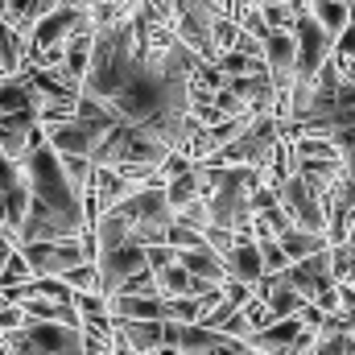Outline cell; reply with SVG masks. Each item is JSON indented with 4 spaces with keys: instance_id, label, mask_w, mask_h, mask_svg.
<instances>
[{
    "instance_id": "6da1fadb",
    "label": "cell",
    "mask_w": 355,
    "mask_h": 355,
    "mask_svg": "<svg viewBox=\"0 0 355 355\" xmlns=\"http://www.w3.org/2000/svg\"><path fill=\"white\" fill-rule=\"evenodd\" d=\"M293 79H314V71L331 58V33L302 8L293 21Z\"/></svg>"
},
{
    "instance_id": "7a4b0ae2",
    "label": "cell",
    "mask_w": 355,
    "mask_h": 355,
    "mask_svg": "<svg viewBox=\"0 0 355 355\" xmlns=\"http://www.w3.org/2000/svg\"><path fill=\"white\" fill-rule=\"evenodd\" d=\"M277 202H281V211L289 215L293 227H306V232H318V236L327 232V207H322V198L297 174H289L277 186Z\"/></svg>"
},
{
    "instance_id": "3957f363",
    "label": "cell",
    "mask_w": 355,
    "mask_h": 355,
    "mask_svg": "<svg viewBox=\"0 0 355 355\" xmlns=\"http://www.w3.org/2000/svg\"><path fill=\"white\" fill-rule=\"evenodd\" d=\"M21 257L33 277H62L67 268L83 265L79 240H37V244H21Z\"/></svg>"
},
{
    "instance_id": "277c9868",
    "label": "cell",
    "mask_w": 355,
    "mask_h": 355,
    "mask_svg": "<svg viewBox=\"0 0 355 355\" xmlns=\"http://www.w3.org/2000/svg\"><path fill=\"white\" fill-rule=\"evenodd\" d=\"M25 339L37 347L42 355H83V339L75 327H62V322H29L25 318Z\"/></svg>"
},
{
    "instance_id": "5b68a950",
    "label": "cell",
    "mask_w": 355,
    "mask_h": 355,
    "mask_svg": "<svg viewBox=\"0 0 355 355\" xmlns=\"http://www.w3.org/2000/svg\"><path fill=\"white\" fill-rule=\"evenodd\" d=\"M37 132H42L37 128V112H0V153L4 157L21 162Z\"/></svg>"
},
{
    "instance_id": "8992f818",
    "label": "cell",
    "mask_w": 355,
    "mask_h": 355,
    "mask_svg": "<svg viewBox=\"0 0 355 355\" xmlns=\"http://www.w3.org/2000/svg\"><path fill=\"white\" fill-rule=\"evenodd\" d=\"M297 331H302L297 314L293 318H272V322H265L261 331H252L244 339V347H257V352H265V355H289V343L297 339Z\"/></svg>"
},
{
    "instance_id": "52a82bcc",
    "label": "cell",
    "mask_w": 355,
    "mask_h": 355,
    "mask_svg": "<svg viewBox=\"0 0 355 355\" xmlns=\"http://www.w3.org/2000/svg\"><path fill=\"white\" fill-rule=\"evenodd\" d=\"M112 318H157L166 322V297L157 293H107Z\"/></svg>"
},
{
    "instance_id": "ba28073f",
    "label": "cell",
    "mask_w": 355,
    "mask_h": 355,
    "mask_svg": "<svg viewBox=\"0 0 355 355\" xmlns=\"http://www.w3.org/2000/svg\"><path fill=\"white\" fill-rule=\"evenodd\" d=\"M223 268L232 281H244V285H257L265 277V265H261V252H257V240L252 236H236V248L223 257Z\"/></svg>"
},
{
    "instance_id": "9c48e42d",
    "label": "cell",
    "mask_w": 355,
    "mask_h": 355,
    "mask_svg": "<svg viewBox=\"0 0 355 355\" xmlns=\"http://www.w3.org/2000/svg\"><path fill=\"white\" fill-rule=\"evenodd\" d=\"M178 265L186 268L190 277H202V281H211V285H223V281H227L223 261H219L207 244H198V248H182V252H178Z\"/></svg>"
},
{
    "instance_id": "30bf717a",
    "label": "cell",
    "mask_w": 355,
    "mask_h": 355,
    "mask_svg": "<svg viewBox=\"0 0 355 355\" xmlns=\"http://www.w3.org/2000/svg\"><path fill=\"white\" fill-rule=\"evenodd\" d=\"M277 244H281V252H285V257H289V265H293V261H306V257L322 252V248H327V236L306 232V227H285V232L277 236Z\"/></svg>"
},
{
    "instance_id": "8fae6325",
    "label": "cell",
    "mask_w": 355,
    "mask_h": 355,
    "mask_svg": "<svg viewBox=\"0 0 355 355\" xmlns=\"http://www.w3.org/2000/svg\"><path fill=\"white\" fill-rule=\"evenodd\" d=\"M223 335L219 331H211V327H202V322H186L182 331H178V355H211V347L219 343Z\"/></svg>"
},
{
    "instance_id": "7c38bea8",
    "label": "cell",
    "mask_w": 355,
    "mask_h": 355,
    "mask_svg": "<svg viewBox=\"0 0 355 355\" xmlns=\"http://www.w3.org/2000/svg\"><path fill=\"white\" fill-rule=\"evenodd\" d=\"M306 12H310L327 33H331V42H335V33L352 21V8H347V4H339V0H306Z\"/></svg>"
},
{
    "instance_id": "4fadbf2b",
    "label": "cell",
    "mask_w": 355,
    "mask_h": 355,
    "mask_svg": "<svg viewBox=\"0 0 355 355\" xmlns=\"http://www.w3.org/2000/svg\"><path fill=\"white\" fill-rule=\"evenodd\" d=\"M162 190H166V202H170L174 211H178V207H186L190 198H198V170L190 166L186 174H178V178H166V186H162Z\"/></svg>"
},
{
    "instance_id": "5bb4252c",
    "label": "cell",
    "mask_w": 355,
    "mask_h": 355,
    "mask_svg": "<svg viewBox=\"0 0 355 355\" xmlns=\"http://www.w3.org/2000/svg\"><path fill=\"white\" fill-rule=\"evenodd\" d=\"M58 170L67 178V186L75 190V194H83V186L91 182V157H79V153H58Z\"/></svg>"
},
{
    "instance_id": "9a60e30c",
    "label": "cell",
    "mask_w": 355,
    "mask_h": 355,
    "mask_svg": "<svg viewBox=\"0 0 355 355\" xmlns=\"http://www.w3.org/2000/svg\"><path fill=\"white\" fill-rule=\"evenodd\" d=\"M62 281H67L75 293H99V268L91 265V261L67 268V272H62Z\"/></svg>"
},
{
    "instance_id": "2e32d148",
    "label": "cell",
    "mask_w": 355,
    "mask_h": 355,
    "mask_svg": "<svg viewBox=\"0 0 355 355\" xmlns=\"http://www.w3.org/2000/svg\"><path fill=\"white\" fill-rule=\"evenodd\" d=\"M236 33H240V25H236L232 17H223V12H219V17L211 21V50H215V58H219L223 50H232Z\"/></svg>"
},
{
    "instance_id": "e0dca14e",
    "label": "cell",
    "mask_w": 355,
    "mask_h": 355,
    "mask_svg": "<svg viewBox=\"0 0 355 355\" xmlns=\"http://www.w3.org/2000/svg\"><path fill=\"white\" fill-rule=\"evenodd\" d=\"M257 8H261V17H265L268 29H293V21H297V12H302V8H289V4H272V0H261Z\"/></svg>"
},
{
    "instance_id": "ac0fdd59",
    "label": "cell",
    "mask_w": 355,
    "mask_h": 355,
    "mask_svg": "<svg viewBox=\"0 0 355 355\" xmlns=\"http://www.w3.org/2000/svg\"><path fill=\"white\" fill-rule=\"evenodd\" d=\"M29 277H33V272H29V265H25L21 248L8 252V257L0 261V289H4V285H21V281H29Z\"/></svg>"
},
{
    "instance_id": "d6986e66",
    "label": "cell",
    "mask_w": 355,
    "mask_h": 355,
    "mask_svg": "<svg viewBox=\"0 0 355 355\" xmlns=\"http://www.w3.org/2000/svg\"><path fill=\"white\" fill-rule=\"evenodd\" d=\"M166 244H170L174 252H182V248H198V244H202V232H198V227H186L182 219H174V223L166 227Z\"/></svg>"
},
{
    "instance_id": "ffe728a7",
    "label": "cell",
    "mask_w": 355,
    "mask_h": 355,
    "mask_svg": "<svg viewBox=\"0 0 355 355\" xmlns=\"http://www.w3.org/2000/svg\"><path fill=\"white\" fill-rule=\"evenodd\" d=\"M166 322H198V297H166Z\"/></svg>"
},
{
    "instance_id": "44dd1931",
    "label": "cell",
    "mask_w": 355,
    "mask_h": 355,
    "mask_svg": "<svg viewBox=\"0 0 355 355\" xmlns=\"http://www.w3.org/2000/svg\"><path fill=\"white\" fill-rule=\"evenodd\" d=\"M240 318H244V327H248V335H252V331H261L265 322H272V318H268V306H265V297H257V293H252V297H248V302L240 306Z\"/></svg>"
},
{
    "instance_id": "7402d4cb",
    "label": "cell",
    "mask_w": 355,
    "mask_h": 355,
    "mask_svg": "<svg viewBox=\"0 0 355 355\" xmlns=\"http://www.w3.org/2000/svg\"><path fill=\"white\" fill-rule=\"evenodd\" d=\"M112 293H157V281H153V272H149V268H141V272L124 277ZM103 297H107V293H103ZM157 297H162V293H157Z\"/></svg>"
},
{
    "instance_id": "603a6c76",
    "label": "cell",
    "mask_w": 355,
    "mask_h": 355,
    "mask_svg": "<svg viewBox=\"0 0 355 355\" xmlns=\"http://www.w3.org/2000/svg\"><path fill=\"white\" fill-rule=\"evenodd\" d=\"M257 252H261L265 272H281V268L289 265V257L281 252V244H277V240H257Z\"/></svg>"
},
{
    "instance_id": "cb8c5ba5",
    "label": "cell",
    "mask_w": 355,
    "mask_h": 355,
    "mask_svg": "<svg viewBox=\"0 0 355 355\" xmlns=\"http://www.w3.org/2000/svg\"><path fill=\"white\" fill-rule=\"evenodd\" d=\"M174 261H178V252L170 244H149V248H145V268H149V272H162V268L174 265Z\"/></svg>"
},
{
    "instance_id": "d4e9b609",
    "label": "cell",
    "mask_w": 355,
    "mask_h": 355,
    "mask_svg": "<svg viewBox=\"0 0 355 355\" xmlns=\"http://www.w3.org/2000/svg\"><path fill=\"white\" fill-rule=\"evenodd\" d=\"M310 306H318L322 314H335V310H339V281H331L327 289H318V293L310 297Z\"/></svg>"
},
{
    "instance_id": "484cf974",
    "label": "cell",
    "mask_w": 355,
    "mask_h": 355,
    "mask_svg": "<svg viewBox=\"0 0 355 355\" xmlns=\"http://www.w3.org/2000/svg\"><path fill=\"white\" fill-rule=\"evenodd\" d=\"M17 327H25V314H21V306H0V335L4 331H17Z\"/></svg>"
},
{
    "instance_id": "4316f807",
    "label": "cell",
    "mask_w": 355,
    "mask_h": 355,
    "mask_svg": "<svg viewBox=\"0 0 355 355\" xmlns=\"http://www.w3.org/2000/svg\"><path fill=\"white\" fill-rule=\"evenodd\" d=\"M244 352H248V347H244V339H227V335L211 347V355H244Z\"/></svg>"
},
{
    "instance_id": "83f0119b",
    "label": "cell",
    "mask_w": 355,
    "mask_h": 355,
    "mask_svg": "<svg viewBox=\"0 0 355 355\" xmlns=\"http://www.w3.org/2000/svg\"><path fill=\"white\" fill-rule=\"evenodd\" d=\"M8 252H17V236H12L8 227H0V261H4Z\"/></svg>"
},
{
    "instance_id": "f1b7e54d",
    "label": "cell",
    "mask_w": 355,
    "mask_h": 355,
    "mask_svg": "<svg viewBox=\"0 0 355 355\" xmlns=\"http://www.w3.org/2000/svg\"><path fill=\"white\" fill-rule=\"evenodd\" d=\"M343 244H347V248H352V252H355V219H352V223H347V236H343Z\"/></svg>"
},
{
    "instance_id": "f546056e",
    "label": "cell",
    "mask_w": 355,
    "mask_h": 355,
    "mask_svg": "<svg viewBox=\"0 0 355 355\" xmlns=\"http://www.w3.org/2000/svg\"><path fill=\"white\" fill-rule=\"evenodd\" d=\"M149 355H178V347H170V343H162V347H153Z\"/></svg>"
},
{
    "instance_id": "4dcf8cb0",
    "label": "cell",
    "mask_w": 355,
    "mask_h": 355,
    "mask_svg": "<svg viewBox=\"0 0 355 355\" xmlns=\"http://www.w3.org/2000/svg\"><path fill=\"white\" fill-rule=\"evenodd\" d=\"M347 252H352V248H347ZM347 281L355 285V252H352V261H347Z\"/></svg>"
},
{
    "instance_id": "1f68e13d",
    "label": "cell",
    "mask_w": 355,
    "mask_h": 355,
    "mask_svg": "<svg viewBox=\"0 0 355 355\" xmlns=\"http://www.w3.org/2000/svg\"><path fill=\"white\" fill-rule=\"evenodd\" d=\"M339 4H347V8H352V0H339Z\"/></svg>"
},
{
    "instance_id": "d6a6232c",
    "label": "cell",
    "mask_w": 355,
    "mask_h": 355,
    "mask_svg": "<svg viewBox=\"0 0 355 355\" xmlns=\"http://www.w3.org/2000/svg\"><path fill=\"white\" fill-rule=\"evenodd\" d=\"M352 17H355V0H352Z\"/></svg>"
}]
</instances>
